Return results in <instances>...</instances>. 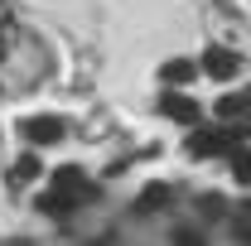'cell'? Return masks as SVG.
Segmentation results:
<instances>
[{
  "label": "cell",
  "instance_id": "277c9868",
  "mask_svg": "<svg viewBox=\"0 0 251 246\" xmlns=\"http://www.w3.org/2000/svg\"><path fill=\"white\" fill-rule=\"evenodd\" d=\"M237 68H242V63H237V53H227V49H208V53H203V73L218 77V82L237 77Z\"/></svg>",
  "mask_w": 251,
  "mask_h": 246
},
{
  "label": "cell",
  "instance_id": "52a82bcc",
  "mask_svg": "<svg viewBox=\"0 0 251 246\" xmlns=\"http://www.w3.org/2000/svg\"><path fill=\"white\" fill-rule=\"evenodd\" d=\"M15 39H20V29H15V10L0 0V63L15 53Z\"/></svg>",
  "mask_w": 251,
  "mask_h": 246
},
{
  "label": "cell",
  "instance_id": "7a4b0ae2",
  "mask_svg": "<svg viewBox=\"0 0 251 246\" xmlns=\"http://www.w3.org/2000/svg\"><path fill=\"white\" fill-rule=\"evenodd\" d=\"M20 130H25L29 145H53V140H63V121L58 116H29Z\"/></svg>",
  "mask_w": 251,
  "mask_h": 246
},
{
  "label": "cell",
  "instance_id": "8fae6325",
  "mask_svg": "<svg viewBox=\"0 0 251 246\" xmlns=\"http://www.w3.org/2000/svg\"><path fill=\"white\" fill-rule=\"evenodd\" d=\"M164 203H169V188L150 184L145 193H140V203H135V208H140V213H155V208H164Z\"/></svg>",
  "mask_w": 251,
  "mask_h": 246
},
{
  "label": "cell",
  "instance_id": "4fadbf2b",
  "mask_svg": "<svg viewBox=\"0 0 251 246\" xmlns=\"http://www.w3.org/2000/svg\"><path fill=\"white\" fill-rule=\"evenodd\" d=\"M39 169H44V164H39V154H25V159L15 164V174H10V179H15V184H29V179H39Z\"/></svg>",
  "mask_w": 251,
  "mask_h": 246
},
{
  "label": "cell",
  "instance_id": "5bb4252c",
  "mask_svg": "<svg viewBox=\"0 0 251 246\" xmlns=\"http://www.w3.org/2000/svg\"><path fill=\"white\" fill-rule=\"evenodd\" d=\"M198 208H203L208 217H218V213H222V198H198Z\"/></svg>",
  "mask_w": 251,
  "mask_h": 246
},
{
  "label": "cell",
  "instance_id": "9c48e42d",
  "mask_svg": "<svg viewBox=\"0 0 251 246\" xmlns=\"http://www.w3.org/2000/svg\"><path fill=\"white\" fill-rule=\"evenodd\" d=\"M73 208H77V198H68L58 188H53V193H39V213H49V217H68Z\"/></svg>",
  "mask_w": 251,
  "mask_h": 246
},
{
  "label": "cell",
  "instance_id": "7c38bea8",
  "mask_svg": "<svg viewBox=\"0 0 251 246\" xmlns=\"http://www.w3.org/2000/svg\"><path fill=\"white\" fill-rule=\"evenodd\" d=\"M232 174H237V179H242V184H251V150H242V145H232Z\"/></svg>",
  "mask_w": 251,
  "mask_h": 246
},
{
  "label": "cell",
  "instance_id": "30bf717a",
  "mask_svg": "<svg viewBox=\"0 0 251 246\" xmlns=\"http://www.w3.org/2000/svg\"><path fill=\"white\" fill-rule=\"evenodd\" d=\"M227 222H232V237H237V242H251V203H237V208L227 213Z\"/></svg>",
  "mask_w": 251,
  "mask_h": 246
},
{
  "label": "cell",
  "instance_id": "3957f363",
  "mask_svg": "<svg viewBox=\"0 0 251 246\" xmlns=\"http://www.w3.org/2000/svg\"><path fill=\"white\" fill-rule=\"evenodd\" d=\"M53 188H58V193H68V198H77V203L97 198V193H92V184L82 179V169H73V164H63L58 174H53Z\"/></svg>",
  "mask_w": 251,
  "mask_h": 246
},
{
  "label": "cell",
  "instance_id": "8992f818",
  "mask_svg": "<svg viewBox=\"0 0 251 246\" xmlns=\"http://www.w3.org/2000/svg\"><path fill=\"white\" fill-rule=\"evenodd\" d=\"M218 116L222 121H251V92H232L218 101Z\"/></svg>",
  "mask_w": 251,
  "mask_h": 246
},
{
  "label": "cell",
  "instance_id": "6da1fadb",
  "mask_svg": "<svg viewBox=\"0 0 251 246\" xmlns=\"http://www.w3.org/2000/svg\"><path fill=\"white\" fill-rule=\"evenodd\" d=\"M237 145L227 130H193L188 135V154H198V159H213V154H227Z\"/></svg>",
  "mask_w": 251,
  "mask_h": 246
},
{
  "label": "cell",
  "instance_id": "ba28073f",
  "mask_svg": "<svg viewBox=\"0 0 251 246\" xmlns=\"http://www.w3.org/2000/svg\"><path fill=\"white\" fill-rule=\"evenodd\" d=\"M159 77H164L169 87H184V82H193V77H198V68H193L188 58H169L164 68H159Z\"/></svg>",
  "mask_w": 251,
  "mask_h": 246
},
{
  "label": "cell",
  "instance_id": "5b68a950",
  "mask_svg": "<svg viewBox=\"0 0 251 246\" xmlns=\"http://www.w3.org/2000/svg\"><path fill=\"white\" fill-rule=\"evenodd\" d=\"M159 111H164L169 121H179V125H193V121H198V101H193V97H179V92L164 97V101H159Z\"/></svg>",
  "mask_w": 251,
  "mask_h": 246
}]
</instances>
